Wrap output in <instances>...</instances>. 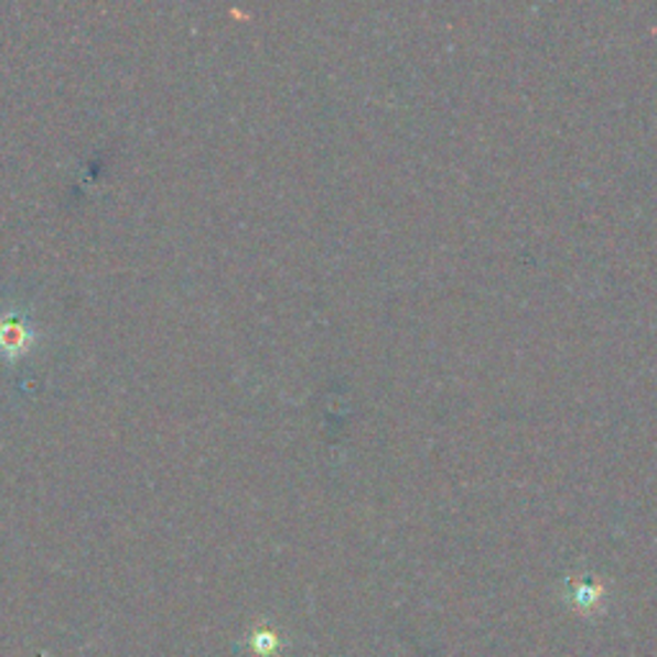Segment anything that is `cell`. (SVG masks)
Instances as JSON below:
<instances>
[{
    "mask_svg": "<svg viewBox=\"0 0 657 657\" xmlns=\"http://www.w3.org/2000/svg\"><path fill=\"white\" fill-rule=\"evenodd\" d=\"M39 332L31 322L29 311L8 309L0 314V357L8 363H19L36 347Z\"/></svg>",
    "mask_w": 657,
    "mask_h": 657,
    "instance_id": "6da1fadb",
    "label": "cell"
}]
</instances>
